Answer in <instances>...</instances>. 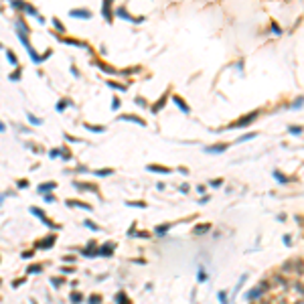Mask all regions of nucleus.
I'll return each mask as SVG.
<instances>
[{
    "label": "nucleus",
    "mask_w": 304,
    "mask_h": 304,
    "mask_svg": "<svg viewBox=\"0 0 304 304\" xmlns=\"http://www.w3.org/2000/svg\"><path fill=\"white\" fill-rule=\"evenodd\" d=\"M262 296H263V290L260 288V286H257V288H253V290L247 294V298H250V300H256V298H262Z\"/></svg>",
    "instance_id": "obj_1"
},
{
    "label": "nucleus",
    "mask_w": 304,
    "mask_h": 304,
    "mask_svg": "<svg viewBox=\"0 0 304 304\" xmlns=\"http://www.w3.org/2000/svg\"><path fill=\"white\" fill-rule=\"evenodd\" d=\"M71 16H81V18H89V16H91V12H89V10H85V8H83V10H71Z\"/></svg>",
    "instance_id": "obj_2"
},
{
    "label": "nucleus",
    "mask_w": 304,
    "mask_h": 304,
    "mask_svg": "<svg viewBox=\"0 0 304 304\" xmlns=\"http://www.w3.org/2000/svg\"><path fill=\"white\" fill-rule=\"evenodd\" d=\"M282 272H286V274H290V272H296V262H286L282 266Z\"/></svg>",
    "instance_id": "obj_3"
},
{
    "label": "nucleus",
    "mask_w": 304,
    "mask_h": 304,
    "mask_svg": "<svg viewBox=\"0 0 304 304\" xmlns=\"http://www.w3.org/2000/svg\"><path fill=\"white\" fill-rule=\"evenodd\" d=\"M175 103L182 110V112H185V114H189V106H187V103L182 101V97H178V95H176V97H175Z\"/></svg>",
    "instance_id": "obj_4"
},
{
    "label": "nucleus",
    "mask_w": 304,
    "mask_h": 304,
    "mask_svg": "<svg viewBox=\"0 0 304 304\" xmlns=\"http://www.w3.org/2000/svg\"><path fill=\"white\" fill-rule=\"evenodd\" d=\"M112 251H114V243H106V245L100 250V253H101V256H110Z\"/></svg>",
    "instance_id": "obj_5"
},
{
    "label": "nucleus",
    "mask_w": 304,
    "mask_h": 304,
    "mask_svg": "<svg viewBox=\"0 0 304 304\" xmlns=\"http://www.w3.org/2000/svg\"><path fill=\"white\" fill-rule=\"evenodd\" d=\"M256 116H257V112H256V114H251L250 118H245V120H239V122L235 124V126H247L250 122H253V120H256Z\"/></svg>",
    "instance_id": "obj_6"
},
{
    "label": "nucleus",
    "mask_w": 304,
    "mask_h": 304,
    "mask_svg": "<svg viewBox=\"0 0 304 304\" xmlns=\"http://www.w3.org/2000/svg\"><path fill=\"white\" fill-rule=\"evenodd\" d=\"M53 243H55V237H47L45 241L41 243V247H43V250H47V247H53Z\"/></svg>",
    "instance_id": "obj_7"
},
{
    "label": "nucleus",
    "mask_w": 304,
    "mask_h": 304,
    "mask_svg": "<svg viewBox=\"0 0 304 304\" xmlns=\"http://www.w3.org/2000/svg\"><path fill=\"white\" fill-rule=\"evenodd\" d=\"M225 148H227L225 144H217V146H211V148H207V152H223Z\"/></svg>",
    "instance_id": "obj_8"
},
{
    "label": "nucleus",
    "mask_w": 304,
    "mask_h": 304,
    "mask_svg": "<svg viewBox=\"0 0 304 304\" xmlns=\"http://www.w3.org/2000/svg\"><path fill=\"white\" fill-rule=\"evenodd\" d=\"M81 300H83V296H81L79 292H71V302L73 304H79Z\"/></svg>",
    "instance_id": "obj_9"
},
{
    "label": "nucleus",
    "mask_w": 304,
    "mask_h": 304,
    "mask_svg": "<svg viewBox=\"0 0 304 304\" xmlns=\"http://www.w3.org/2000/svg\"><path fill=\"white\" fill-rule=\"evenodd\" d=\"M116 304H130L128 300H126V294H124V292H120V294L116 296Z\"/></svg>",
    "instance_id": "obj_10"
},
{
    "label": "nucleus",
    "mask_w": 304,
    "mask_h": 304,
    "mask_svg": "<svg viewBox=\"0 0 304 304\" xmlns=\"http://www.w3.org/2000/svg\"><path fill=\"white\" fill-rule=\"evenodd\" d=\"M219 302H221V304H229V298H227V292H219Z\"/></svg>",
    "instance_id": "obj_11"
},
{
    "label": "nucleus",
    "mask_w": 304,
    "mask_h": 304,
    "mask_svg": "<svg viewBox=\"0 0 304 304\" xmlns=\"http://www.w3.org/2000/svg\"><path fill=\"white\" fill-rule=\"evenodd\" d=\"M122 120H132V122H136V124L144 126V122H142V120H138V118H134V116H122Z\"/></svg>",
    "instance_id": "obj_12"
},
{
    "label": "nucleus",
    "mask_w": 304,
    "mask_h": 304,
    "mask_svg": "<svg viewBox=\"0 0 304 304\" xmlns=\"http://www.w3.org/2000/svg\"><path fill=\"white\" fill-rule=\"evenodd\" d=\"M166 231H168V225H158V227H156V233H158V235H160V233H166Z\"/></svg>",
    "instance_id": "obj_13"
},
{
    "label": "nucleus",
    "mask_w": 304,
    "mask_h": 304,
    "mask_svg": "<svg viewBox=\"0 0 304 304\" xmlns=\"http://www.w3.org/2000/svg\"><path fill=\"white\" fill-rule=\"evenodd\" d=\"M83 225H85V227H89V229H91V231H97V229H100V227H97L95 223H91V221H85V223H83Z\"/></svg>",
    "instance_id": "obj_14"
},
{
    "label": "nucleus",
    "mask_w": 304,
    "mask_h": 304,
    "mask_svg": "<svg viewBox=\"0 0 304 304\" xmlns=\"http://www.w3.org/2000/svg\"><path fill=\"white\" fill-rule=\"evenodd\" d=\"M41 270H43L41 266H31V268H28V274H39Z\"/></svg>",
    "instance_id": "obj_15"
},
{
    "label": "nucleus",
    "mask_w": 304,
    "mask_h": 304,
    "mask_svg": "<svg viewBox=\"0 0 304 304\" xmlns=\"http://www.w3.org/2000/svg\"><path fill=\"white\" fill-rule=\"evenodd\" d=\"M28 122L34 124V126H39V124H41V120H39V118H33V114H28Z\"/></svg>",
    "instance_id": "obj_16"
},
{
    "label": "nucleus",
    "mask_w": 304,
    "mask_h": 304,
    "mask_svg": "<svg viewBox=\"0 0 304 304\" xmlns=\"http://www.w3.org/2000/svg\"><path fill=\"white\" fill-rule=\"evenodd\" d=\"M150 170H154V172H168V168H160V166H148Z\"/></svg>",
    "instance_id": "obj_17"
},
{
    "label": "nucleus",
    "mask_w": 304,
    "mask_h": 304,
    "mask_svg": "<svg viewBox=\"0 0 304 304\" xmlns=\"http://www.w3.org/2000/svg\"><path fill=\"white\" fill-rule=\"evenodd\" d=\"M207 229H209V225H199V227H197V233H205V231H207Z\"/></svg>",
    "instance_id": "obj_18"
},
{
    "label": "nucleus",
    "mask_w": 304,
    "mask_h": 304,
    "mask_svg": "<svg viewBox=\"0 0 304 304\" xmlns=\"http://www.w3.org/2000/svg\"><path fill=\"white\" fill-rule=\"evenodd\" d=\"M49 189H55V182H51V185H41L39 191H49Z\"/></svg>",
    "instance_id": "obj_19"
},
{
    "label": "nucleus",
    "mask_w": 304,
    "mask_h": 304,
    "mask_svg": "<svg viewBox=\"0 0 304 304\" xmlns=\"http://www.w3.org/2000/svg\"><path fill=\"white\" fill-rule=\"evenodd\" d=\"M6 55H8V61H10V63H12V65H16V63H18V61H16V57H14V55L10 53V51H8Z\"/></svg>",
    "instance_id": "obj_20"
},
{
    "label": "nucleus",
    "mask_w": 304,
    "mask_h": 304,
    "mask_svg": "<svg viewBox=\"0 0 304 304\" xmlns=\"http://www.w3.org/2000/svg\"><path fill=\"white\" fill-rule=\"evenodd\" d=\"M65 108H67V101H59V103H57V110H59V112H63Z\"/></svg>",
    "instance_id": "obj_21"
},
{
    "label": "nucleus",
    "mask_w": 304,
    "mask_h": 304,
    "mask_svg": "<svg viewBox=\"0 0 304 304\" xmlns=\"http://www.w3.org/2000/svg\"><path fill=\"white\" fill-rule=\"evenodd\" d=\"M290 132H292V134H300V132H302V128H300V126H292Z\"/></svg>",
    "instance_id": "obj_22"
},
{
    "label": "nucleus",
    "mask_w": 304,
    "mask_h": 304,
    "mask_svg": "<svg viewBox=\"0 0 304 304\" xmlns=\"http://www.w3.org/2000/svg\"><path fill=\"white\" fill-rule=\"evenodd\" d=\"M205 280H207V274L203 270H199V282H205Z\"/></svg>",
    "instance_id": "obj_23"
},
{
    "label": "nucleus",
    "mask_w": 304,
    "mask_h": 304,
    "mask_svg": "<svg viewBox=\"0 0 304 304\" xmlns=\"http://www.w3.org/2000/svg\"><path fill=\"white\" fill-rule=\"evenodd\" d=\"M95 175H100V176H108V175H112V170H97Z\"/></svg>",
    "instance_id": "obj_24"
},
{
    "label": "nucleus",
    "mask_w": 304,
    "mask_h": 304,
    "mask_svg": "<svg viewBox=\"0 0 304 304\" xmlns=\"http://www.w3.org/2000/svg\"><path fill=\"white\" fill-rule=\"evenodd\" d=\"M253 136H256V134H247V136H241V138H239V140H237V142H243V140H251Z\"/></svg>",
    "instance_id": "obj_25"
},
{
    "label": "nucleus",
    "mask_w": 304,
    "mask_h": 304,
    "mask_svg": "<svg viewBox=\"0 0 304 304\" xmlns=\"http://www.w3.org/2000/svg\"><path fill=\"white\" fill-rule=\"evenodd\" d=\"M274 176H278V178H280V182H288V181H286V176L280 175V172H274Z\"/></svg>",
    "instance_id": "obj_26"
},
{
    "label": "nucleus",
    "mask_w": 304,
    "mask_h": 304,
    "mask_svg": "<svg viewBox=\"0 0 304 304\" xmlns=\"http://www.w3.org/2000/svg\"><path fill=\"white\" fill-rule=\"evenodd\" d=\"M89 304H100V298H97V296H91V298H89Z\"/></svg>",
    "instance_id": "obj_27"
},
{
    "label": "nucleus",
    "mask_w": 304,
    "mask_h": 304,
    "mask_svg": "<svg viewBox=\"0 0 304 304\" xmlns=\"http://www.w3.org/2000/svg\"><path fill=\"white\" fill-rule=\"evenodd\" d=\"M112 108H114V110H118V108H120V101H118V100H114V101H112Z\"/></svg>",
    "instance_id": "obj_28"
},
{
    "label": "nucleus",
    "mask_w": 304,
    "mask_h": 304,
    "mask_svg": "<svg viewBox=\"0 0 304 304\" xmlns=\"http://www.w3.org/2000/svg\"><path fill=\"white\" fill-rule=\"evenodd\" d=\"M43 199H45V201H47V203H53V201H55V199H53V197H51V195H45V197H43Z\"/></svg>",
    "instance_id": "obj_29"
},
{
    "label": "nucleus",
    "mask_w": 304,
    "mask_h": 304,
    "mask_svg": "<svg viewBox=\"0 0 304 304\" xmlns=\"http://www.w3.org/2000/svg\"><path fill=\"white\" fill-rule=\"evenodd\" d=\"M18 77H20V73H18V71H16V73H12V75H10V79H12V81H14V79H18Z\"/></svg>",
    "instance_id": "obj_30"
},
{
    "label": "nucleus",
    "mask_w": 304,
    "mask_h": 304,
    "mask_svg": "<svg viewBox=\"0 0 304 304\" xmlns=\"http://www.w3.org/2000/svg\"><path fill=\"white\" fill-rule=\"evenodd\" d=\"M0 132H4V124L2 122H0Z\"/></svg>",
    "instance_id": "obj_31"
}]
</instances>
